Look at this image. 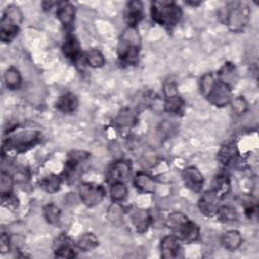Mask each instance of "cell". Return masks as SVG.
Instances as JSON below:
<instances>
[{
	"instance_id": "cell-1",
	"label": "cell",
	"mask_w": 259,
	"mask_h": 259,
	"mask_svg": "<svg viewBox=\"0 0 259 259\" xmlns=\"http://www.w3.org/2000/svg\"><path fill=\"white\" fill-rule=\"evenodd\" d=\"M250 8L247 3L243 1L228 2L224 8L219 12L221 22L229 27L234 32H241L249 23Z\"/></svg>"
},
{
	"instance_id": "cell-2",
	"label": "cell",
	"mask_w": 259,
	"mask_h": 259,
	"mask_svg": "<svg viewBox=\"0 0 259 259\" xmlns=\"http://www.w3.org/2000/svg\"><path fill=\"white\" fill-rule=\"evenodd\" d=\"M151 16L161 26L172 28L179 23L182 17V10L173 1L157 0L151 3Z\"/></svg>"
},
{
	"instance_id": "cell-3",
	"label": "cell",
	"mask_w": 259,
	"mask_h": 259,
	"mask_svg": "<svg viewBox=\"0 0 259 259\" xmlns=\"http://www.w3.org/2000/svg\"><path fill=\"white\" fill-rule=\"evenodd\" d=\"M141 48V38L137 27H126L118 41L117 55L121 63L135 65L138 62Z\"/></svg>"
},
{
	"instance_id": "cell-4",
	"label": "cell",
	"mask_w": 259,
	"mask_h": 259,
	"mask_svg": "<svg viewBox=\"0 0 259 259\" xmlns=\"http://www.w3.org/2000/svg\"><path fill=\"white\" fill-rule=\"evenodd\" d=\"M41 133L36 130L21 131L7 137L3 142L2 152L20 154L33 148L41 141Z\"/></svg>"
},
{
	"instance_id": "cell-5",
	"label": "cell",
	"mask_w": 259,
	"mask_h": 259,
	"mask_svg": "<svg viewBox=\"0 0 259 259\" xmlns=\"http://www.w3.org/2000/svg\"><path fill=\"white\" fill-rule=\"evenodd\" d=\"M22 19V13L17 6L9 5L5 8L0 22V38L3 42H10L15 38Z\"/></svg>"
},
{
	"instance_id": "cell-6",
	"label": "cell",
	"mask_w": 259,
	"mask_h": 259,
	"mask_svg": "<svg viewBox=\"0 0 259 259\" xmlns=\"http://www.w3.org/2000/svg\"><path fill=\"white\" fill-rule=\"evenodd\" d=\"M79 196L81 201L88 207L99 204L105 197V188L93 182H83L79 186Z\"/></svg>"
},
{
	"instance_id": "cell-7",
	"label": "cell",
	"mask_w": 259,
	"mask_h": 259,
	"mask_svg": "<svg viewBox=\"0 0 259 259\" xmlns=\"http://www.w3.org/2000/svg\"><path fill=\"white\" fill-rule=\"evenodd\" d=\"M205 98L214 106L223 107L230 104L232 101V89L227 85L215 80Z\"/></svg>"
},
{
	"instance_id": "cell-8",
	"label": "cell",
	"mask_w": 259,
	"mask_h": 259,
	"mask_svg": "<svg viewBox=\"0 0 259 259\" xmlns=\"http://www.w3.org/2000/svg\"><path fill=\"white\" fill-rule=\"evenodd\" d=\"M131 163L126 160H118L113 162L106 170L105 177L106 181L109 184H112L114 182H123L124 179L127 178V176L131 173Z\"/></svg>"
},
{
	"instance_id": "cell-9",
	"label": "cell",
	"mask_w": 259,
	"mask_h": 259,
	"mask_svg": "<svg viewBox=\"0 0 259 259\" xmlns=\"http://www.w3.org/2000/svg\"><path fill=\"white\" fill-rule=\"evenodd\" d=\"M181 242L182 241L176 235L165 236L161 240V244H160L162 258L175 259L180 257V253L182 252Z\"/></svg>"
},
{
	"instance_id": "cell-10",
	"label": "cell",
	"mask_w": 259,
	"mask_h": 259,
	"mask_svg": "<svg viewBox=\"0 0 259 259\" xmlns=\"http://www.w3.org/2000/svg\"><path fill=\"white\" fill-rule=\"evenodd\" d=\"M182 180L184 182V185L190 189L193 192H200L204 179L201 174V172L194 166H189L183 169L182 171Z\"/></svg>"
},
{
	"instance_id": "cell-11",
	"label": "cell",
	"mask_w": 259,
	"mask_h": 259,
	"mask_svg": "<svg viewBox=\"0 0 259 259\" xmlns=\"http://www.w3.org/2000/svg\"><path fill=\"white\" fill-rule=\"evenodd\" d=\"M219 200L220 199L211 190H207L201 195V197L198 200V209L200 210L201 213H203L206 217H213L215 215L218 208L220 206Z\"/></svg>"
},
{
	"instance_id": "cell-12",
	"label": "cell",
	"mask_w": 259,
	"mask_h": 259,
	"mask_svg": "<svg viewBox=\"0 0 259 259\" xmlns=\"http://www.w3.org/2000/svg\"><path fill=\"white\" fill-rule=\"evenodd\" d=\"M143 17V3L141 1H130L126 3L123 18L127 27H137Z\"/></svg>"
},
{
	"instance_id": "cell-13",
	"label": "cell",
	"mask_w": 259,
	"mask_h": 259,
	"mask_svg": "<svg viewBox=\"0 0 259 259\" xmlns=\"http://www.w3.org/2000/svg\"><path fill=\"white\" fill-rule=\"evenodd\" d=\"M62 51L64 56L75 64L81 59V47L78 39L74 35H68L66 37L62 46Z\"/></svg>"
},
{
	"instance_id": "cell-14",
	"label": "cell",
	"mask_w": 259,
	"mask_h": 259,
	"mask_svg": "<svg viewBox=\"0 0 259 259\" xmlns=\"http://www.w3.org/2000/svg\"><path fill=\"white\" fill-rule=\"evenodd\" d=\"M218 80L232 89L238 81L236 66L231 62H226L218 72Z\"/></svg>"
},
{
	"instance_id": "cell-15",
	"label": "cell",
	"mask_w": 259,
	"mask_h": 259,
	"mask_svg": "<svg viewBox=\"0 0 259 259\" xmlns=\"http://www.w3.org/2000/svg\"><path fill=\"white\" fill-rule=\"evenodd\" d=\"M56 15L64 26H70L75 18V8L73 4L68 1L58 2Z\"/></svg>"
},
{
	"instance_id": "cell-16",
	"label": "cell",
	"mask_w": 259,
	"mask_h": 259,
	"mask_svg": "<svg viewBox=\"0 0 259 259\" xmlns=\"http://www.w3.org/2000/svg\"><path fill=\"white\" fill-rule=\"evenodd\" d=\"M238 149L236 143L229 142L222 146L219 151L218 158L220 162L225 166H232L237 162L238 159Z\"/></svg>"
},
{
	"instance_id": "cell-17",
	"label": "cell",
	"mask_w": 259,
	"mask_h": 259,
	"mask_svg": "<svg viewBox=\"0 0 259 259\" xmlns=\"http://www.w3.org/2000/svg\"><path fill=\"white\" fill-rule=\"evenodd\" d=\"M219 199L227 196L231 191V181L227 174H217L212 180V187L210 189Z\"/></svg>"
},
{
	"instance_id": "cell-18",
	"label": "cell",
	"mask_w": 259,
	"mask_h": 259,
	"mask_svg": "<svg viewBox=\"0 0 259 259\" xmlns=\"http://www.w3.org/2000/svg\"><path fill=\"white\" fill-rule=\"evenodd\" d=\"M77 106H78V98L76 97L75 94L71 92H67L61 95L56 102L57 109L66 114L73 113L76 110Z\"/></svg>"
},
{
	"instance_id": "cell-19",
	"label": "cell",
	"mask_w": 259,
	"mask_h": 259,
	"mask_svg": "<svg viewBox=\"0 0 259 259\" xmlns=\"http://www.w3.org/2000/svg\"><path fill=\"white\" fill-rule=\"evenodd\" d=\"M132 222L138 233H145L152 223V217L147 209H137L132 214Z\"/></svg>"
},
{
	"instance_id": "cell-20",
	"label": "cell",
	"mask_w": 259,
	"mask_h": 259,
	"mask_svg": "<svg viewBox=\"0 0 259 259\" xmlns=\"http://www.w3.org/2000/svg\"><path fill=\"white\" fill-rule=\"evenodd\" d=\"M134 185L138 190L144 193H153L156 189V181L154 178L144 172H139L134 178Z\"/></svg>"
},
{
	"instance_id": "cell-21",
	"label": "cell",
	"mask_w": 259,
	"mask_h": 259,
	"mask_svg": "<svg viewBox=\"0 0 259 259\" xmlns=\"http://www.w3.org/2000/svg\"><path fill=\"white\" fill-rule=\"evenodd\" d=\"M55 256L58 258H74L76 257L75 249L70 242V240L66 237H61L55 243L54 248Z\"/></svg>"
},
{
	"instance_id": "cell-22",
	"label": "cell",
	"mask_w": 259,
	"mask_h": 259,
	"mask_svg": "<svg viewBox=\"0 0 259 259\" xmlns=\"http://www.w3.org/2000/svg\"><path fill=\"white\" fill-rule=\"evenodd\" d=\"M221 244L226 250L235 251L242 244V236L237 230H229L222 235Z\"/></svg>"
},
{
	"instance_id": "cell-23",
	"label": "cell",
	"mask_w": 259,
	"mask_h": 259,
	"mask_svg": "<svg viewBox=\"0 0 259 259\" xmlns=\"http://www.w3.org/2000/svg\"><path fill=\"white\" fill-rule=\"evenodd\" d=\"M176 236L184 243H192L199 237V227L189 220Z\"/></svg>"
},
{
	"instance_id": "cell-24",
	"label": "cell",
	"mask_w": 259,
	"mask_h": 259,
	"mask_svg": "<svg viewBox=\"0 0 259 259\" xmlns=\"http://www.w3.org/2000/svg\"><path fill=\"white\" fill-rule=\"evenodd\" d=\"M164 109L171 114H182L184 110V101L182 97L178 93L170 96H165Z\"/></svg>"
},
{
	"instance_id": "cell-25",
	"label": "cell",
	"mask_w": 259,
	"mask_h": 259,
	"mask_svg": "<svg viewBox=\"0 0 259 259\" xmlns=\"http://www.w3.org/2000/svg\"><path fill=\"white\" fill-rule=\"evenodd\" d=\"M189 221L188 217L180 211H174L171 212L167 219H166V226L173 231L175 235L178 234V232L183 228V226Z\"/></svg>"
},
{
	"instance_id": "cell-26",
	"label": "cell",
	"mask_w": 259,
	"mask_h": 259,
	"mask_svg": "<svg viewBox=\"0 0 259 259\" xmlns=\"http://www.w3.org/2000/svg\"><path fill=\"white\" fill-rule=\"evenodd\" d=\"M39 186L48 193H55L57 192L60 187H61V183H62V179L55 174H49L45 177H42L39 180Z\"/></svg>"
},
{
	"instance_id": "cell-27",
	"label": "cell",
	"mask_w": 259,
	"mask_h": 259,
	"mask_svg": "<svg viewBox=\"0 0 259 259\" xmlns=\"http://www.w3.org/2000/svg\"><path fill=\"white\" fill-rule=\"evenodd\" d=\"M4 81L7 88L14 90L18 89L21 85L22 78L19 71L14 67H9L4 73Z\"/></svg>"
},
{
	"instance_id": "cell-28",
	"label": "cell",
	"mask_w": 259,
	"mask_h": 259,
	"mask_svg": "<svg viewBox=\"0 0 259 259\" xmlns=\"http://www.w3.org/2000/svg\"><path fill=\"white\" fill-rule=\"evenodd\" d=\"M98 246V239L92 233H85L79 237L77 247L83 252H90Z\"/></svg>"
},
{
	"instance_id": "cell-29",
	"label": "cell",
	"mask_w": 259,
	"mask_h": 259,
	"mask_svg": "<svg viewBox=\"0 0 259 259\" xmlns=\"http://www.w3.org/2000/svg\"><path fill=\"white\" fill-rule=\"evenodd\" d=\"M215 217L218 218V221L229 224L237 221L238 213L236 209L230 205H220L215 213Z\"/></svg>"
},
{
	"instance_id": "cell-30",
	"label": "cell",
	"mask_w": 259,
	"mask_h": 259,
	"mask_svg": "<svg viewBox=\"0 0 259 259\" xmlns=\"http://www.w3.org/2000/svg\"><path fill=\"white\" fill-rule=\"evenodd\" d=\"M13 190V178L5 171H1L0 174V193L2 199L11 196Z\"/></svg>"
},
{
	"instance_id": "cell-31",
	"label": "cell",
	"mask_w": 259,
	"mask_h": 259,
	"mask_svg": "<svg viewBox=\"0 0 259 259\" xmlns=\"http://www.w3.org/2000/svg\"><path fill=\"white\" fill-rule=\"evenodd\" d=\"M85 60L92 68H101L105 64V59L102 53L97 49H90L86 52Z\"/></svg>"
},
{
	"instance_id": "cell-32",
	"label": "cell",
	"mask_w": 259,
	"mask_h": 259,
	"mask_svg": "<svg viewBox=\"0 0 259 259\" xmlns=\"http://www.w3.org/2000/svg\"><path fill=\"white\" fill-rule=\"evenodd\" d=\"M110 197L114 202L123 200L127 195V188L123 182H114L110 184L109 188Z\"/></svg>"
},
{
	"instance_id": "cell-33",
	"label": "cell",
	"mask_w": 259,
	"mask_h": 259,
	"mask_svg": "<svg viewBox=\"0 0 259 259\" xmlns=\"http://www.w3.org/2000/svg\"><path fill=\"white\" fill-rule=\"evenodd\" d=\"M44 218L47 223L56 225L61 219V209L54 203H49L44 207Z\"/></svg>"
},
{
	"instance_id": "cell-34",
	"label": "cell",
	"mask_w": 259,
	"mask_h": 259,
	"mask_svg": "<svg viewBox=\"0 0 259 259\" xmlns=\"http://www.w3.org/2000/svg\"><path fill=\"white\" fill-rule=\"evenodd\" d=\"M231 107H232V111L236 115H241L247 111L248 103L244 97L238 96L235 99H232Z\"/></svg>"
},
{
	"instance_id": "cell-35",
	"label": "cell",
	"mask_w": 259,
	"mask_h": 259,
	"mask_svg": "<svg viewBox=\"0 0 259 259\" xmlns=\"http://www.w3.org/2000/svg\"><path fill=\"white\" fill-rule=\"evenodd\" d=\"M214 82H215V78H214L212 73H205L200 78L199 89H200V92L203 96H205L207 94V92L209 91V89L211 88V86L213 85Z\"/></svg>"
},
{
	"instance_id": "cell-36",
	"label": "cell",
	"mask_w": 259,
	"mask_h": 259,
	"mask_svg": "<svg viewBox=\"0 0 259 259\" xmlns=\"http://www.w3.org/2000/svg\"><path fill=\"white\" fill-rule=\"evenodd\" d=\"M108 218L109 220L116 224L122 220V208L118 204V202H113L108 209Z\"/></svg>"
},
{
	"instance_id": "cell-37",
	"label": "cell",
	"mask_w": 259,
	"mask_h": 259,
	"mask_svg": "<svg viewBox=\"0 0 259 259\" xmlns=\"http://www.w3.org/2000/svg\"><path fill=\"white\" fill-rule=\"evenodd\" d=\"M0 251L5 254L10 251V239L6 234H2L0 238Z\"/></svg>"
},
{
	"instance_id": "cell-38",
	"label": "cell",
	"mask_w": 259,
	"mask_h": 259,
	"mask_svg": "<svg viewBox=\"0 0 259 259\" xmlns=\"http://www.w3.org/2000/svg\"><path fill=\"white\" fill-rule=\"evenodd\" d=\"M187 4H191V5H194V6H195V5H199L200 2H199V1H198V2H195V1H194V2H193V1H187Z\"/></svg>"
}]
</instances>
